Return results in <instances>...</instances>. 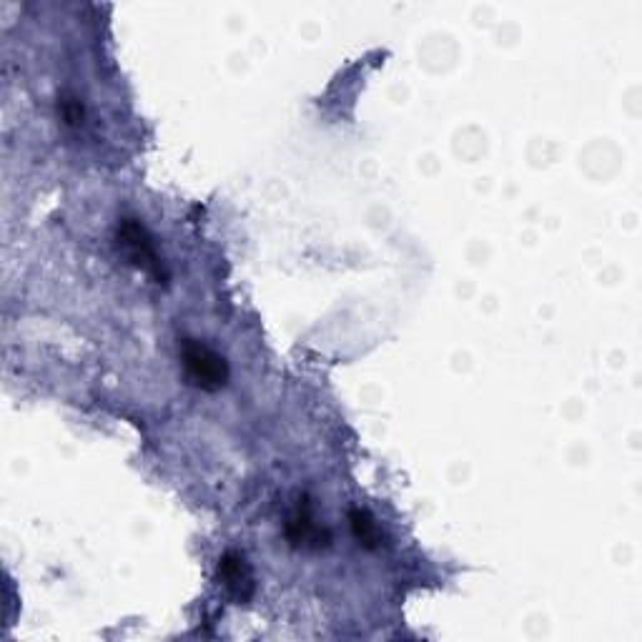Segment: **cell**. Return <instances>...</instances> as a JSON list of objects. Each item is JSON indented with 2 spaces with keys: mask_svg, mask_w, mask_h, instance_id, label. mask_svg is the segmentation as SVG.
<instances>
[{
  "mask_svg": "<svg viewBox=\"0 0 642 642\" xmlns=\"http://www.w3.org/2000/svg\"><path fill=\"white\" fill-rule=\"evenodd\" d=\"M181 359H184L189 382L194 387L204 389V392H219L229 382V364H226V359L211 347H206L204 342L184 339V344H181Z\"/></svg>",
  "mask_w": 642,
  "mask_h": 642,
  "instance_id": "1",
  "label": "cell"
},
{
  "mask_svg": "<svg viewBox=\"0 0 642 642\" xmlns=\"http://www.w3.org/2000/svg\"><path fill=\"white\" fill-rule=\"evenodd\" d=\"M118 249L126 254V259L131 261L133 266L151 274L158 284H166V281H169L166 266L164 261H161V256H158L151 234H148L146 226L138 224L136 219H123L121 224H118Z\"/></svg>",
  "mask_w": 642,
  "mask_h": 642,
  "instance_id": "2",
  "label": "cell"
},
{
  "mask_svg": "<svg viewBox=\"0 0 642 642\" xmlns=\"http://www.w3.org/2000/svg\"><path fill=\"white\" fill-rule=\"evenodd\" d=\"M286 537H289V542L294 547H311V550L327 547L329 540H332L329 530H324V527H319L314 522L309 502H301L291 512L289 522H286Z\"/></svg>",
  "mask_w": 642,
  "mask_h": 642,
  "instance_id": "3",
  "label": "cell"
},
{
  "mask_svg": "<svg viewBox=\"0 0 642 642\" xmlns=\"http://www.w3.org/2000/svg\"><path fill=\"white\" fill-rule=\"evenodd\" d=\"M219 575L231 595L239 597V600H249L251 590H254V577H251V570L244 557L236 555V552L224 555V560L219 565Z\"/></svg>",
  "mask_w": 642,
  "mask_h": 642,
  "instance_id": "4",
  "label": "cell"
},
{
  "mask_svg": "<svg viewBox=\"0 0 642 642\" xmlns=\"http://www.w3.org/2000/svg\"><path fill=\"white\" fill-rule=\"evenodd\" d=\"M349 525H352V535L359 545L367 547V550H377V547H382V540H384L382 530H379V525L367 515V512L362 510L349 512Z\"/></svg>",
  "mask_w": 642,
  "mask_h": 642,
  "instance_id": "5",
  "label": "cell"
},
{
  "mask_svg": "<svg viewBox=\"0 0 642 642\" xmlns=\"http://www.w3.org/2000/svg\"><path fill=\"white\" fill-rule=\"evenodd\" d=\"M58 111H61V118L66 121V126L71 128H78L83 123V118H86L83 103L76 96H71V93H63L61 101H58Z\"/></svg>",
  "mask_w": 642,
  "mask_h": 642,
  "instance_id": "6",
  "label": "cell"
}]
</instances>
